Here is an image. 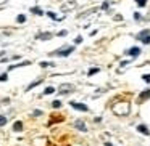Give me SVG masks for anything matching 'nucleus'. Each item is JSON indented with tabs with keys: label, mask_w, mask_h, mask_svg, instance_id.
<instances>
[{
	"label": "nucleus",
	"mask_w": 150,
	"mask_h": 146,
	"mask_svg": "<svg viewBox=\"0 0 150 146\" xmlns=\"http://www.w3.org/2000/svg\"><path fill=\"white\" fill-rule=\"evenodd\" d=\"M53 37V34H50V32H44V34H39V36L36 37V39H39V40H49V39H52Z\"/></svg>",
	"instance_id": "1a4fd4ad"
},
{
	"label": "nucleus",
	"mask_w": 150,
	"mask_h": 146,
	"mask_svg": "<svg viewBox=\"0 0 150 146\" xmlns=\"http://www.w3.org/2000/svg\"><path fill=\"white\" fill-rule=\"evenodd\" d=\"M144 100H150V90H145L140 93V98H139V103H142Z\"/></svg>",
	"instance_id": "9d476101"
},
{
	"label": "nucleus",
	"mask_w": 150,
	"mask_h": 146,
	"mask_svg": "<svg viewBox=\"0 0 150 146\" xmlns=\"http://www.w3.org/2000/svg\"><path fill=\"white\" fill-rule=\"evenodd\" d=\"M136 3L142 8V7H145V5H147V0H136Z\"/></svg>",
	"instance_id": "a211bd4d"
},
{
	"label": "nucleus",
	"mask_w": 150,
	"mask_h": 146,
	"mask_svg": "<svg viewBox=\"0 0 150 146\" xmlns=\"http://www.w3.org/2000/svg\"><path fill=\"white\" fill-rule=\"evenodd\" d=\"M13 130H15V132H21V130H23V124H21V122H15L13 124Z\"/></svg>",
	"instance_id": "4468645a"
},
{
	"label": "nucleus",
	"mask_w": 150,
	"mask_h": 146,
	"mask_svg": "<svg viewBox=\"0 0 150 146\" xmlns=\"http://www.w3.org/2000/svg\"><path fill=\"white\" fill-rule=\"evenodd\" d=\"M40 66H42V68H49V66H55V63H47V61H44V63H40Z\"/></svg>",
	"instance_id": "aec40b11"
},
{
	"label": "nucleus",
	"mask_w": 150,
	"mask_h": 146,
	"mask_svg": "<svg viewBox=\"0 0 150 146\" xmlns=\"http://www.w3.org/2000/svg\"><path fill=\"white\" fill-rule=\"evenodd\" d=\"M52 106H53V108H62V101H58V100H57V101H53V103H52Z\"/></svg>",
	"instance_id": "4be33fe9"
},
{
	"label": "nucleus",
	"mask_w": 150,
	"mask_h": 146,
	"mask_svg": "<svg viewBox=\"0 0 150 146\" xmlns=\"http://www.w3.org/2000/svg\"><path fill=\"white\" fill-rule=\"evenodd\" d=\"M73 52H74V47L71 45V47H63V48L53 52L52 55H53V56H68V55H71Z\"/></svg>",
	"instance_id": "f03ea898"
},
{
	"label": "nucleus",
	"mask_w": 150,
	"mask_h": 146,
	"mask_svg": "<svg viewBox=\"0 0 150 146\" xmlns=\"http://www.w3.org/2000/svg\"><path fill=\"white\" fill-rule=\"evenodd\" d=\"M24 21H26V16H24V15H18L16 16V23H24Z\"/></svg>",
	"instance_id": "dca6fc26"
},
{
	"label": "nucleus",
	"mask_w": 150,
	"mask_h": 146,
	"mask_svg": "<svg viewBox=\"0 0 150 146\" xmlns=\"http://www.w3.org/2000/svg\"><path fill=\"white\" fill-rule=\"evenodd\" d=\"M7 79H8V75H7V74H2V75H0V82H5Z\"/></svg>",
	"instance_id": "a878e982"
},
{
	"label": "nucleus",
	"mask_w": 150,
	"mask_h": 146,
	"mask_svg": "<svg viewBox=\"0 0 150 146\" xmlns=\"http://www.w3.org/2000/svg\"><path fill=\"white\" fill-rule=\"evenodd\" d=\"M74 42H76V43H81V42H82V37H81V36H79V37H76V40H74Z\"/></svg>",
	"instance_id": "bb28decb"
},
{
	"label": "nucleus",
	"mask_w": 150,
	"mask_h": 146,
	"mask_svg": "<svg viewBox=\"0 0 150 146\" xmlns=\"http://www.w3.org/2000/svg\"><path fill=\"white\" fill-rule=\"evenodd\" d=\"M31 11H33L34 15H39V16H40V15H44V11L40 10V8H37V7H33V8H31Z\"/></svg>",
	"instance_id": "2eb2a0df"
},
{
	"label": "nucleus",
	"mask_w": 150,
	"mask_h": 146,
	"mask_svg": "<svg viewBox=\"0 0 150 146\" xmlns=\"http://www.w3.org/2000/svg\"><path fill=\"white\" fill-rule=\"evenodd\" d=\"M105 146H113V145H111V143H107V141H105Z\"/></svg>",
	"instance_id": "c85d7f7f"
},
{
	"label": "nucleus",
	"mask_w": 150,
	"mask_h": 146,
	"mask_svg": "<svg viewBox=\"0 0 150 146\" xmlns=\"http://www.w3.org/2000/svg\"><path fill=\"white\" fill-rule=\"evenodd\" d=\"M5 124H7V117H5V116H0V127H4Z\"/></svg>",
	"instance_id": "6ab92c4d"
},
{
	"label": "nucleus",
	"mask_w": 150,
	"mask_h": 146,
	"mask_svg": "<svg viewBox=\"0 0 150 146\" xmlns=\"http://www.w3.org/2000/svg\"><path fill=\"white\" fill-rule=\"evenodd\" d=\"M47 15H49V16H50V18H52V20H55V21H60V20H58V18H57V15H55V13H53V11H49V13H47Z\"/></svg>",
	"instance_id": "412c9836"
},
{
	"label": "nucleus",
	"mask_w": 150,
	"mask_h": 146,
	"mask_svg": "<svg viewBox=\"0 0 150 146\" xmlns=\"http://www.w3.org/2000/svg\"><path fill=\"white\" fill-rule=\"evenodd\" d=\"M113 112L116 116H127L129 114V103L127 101H120V103L113 104Z\"/></svg>",
	"instance_id": "f257e3e1"
},
{
	"label": "nucleus",
	"mask_w": 150,
	"mask_h": 146,
	"mask_svg": "<svg viewBox=\"0 0 150 146\" xmlns=\"http://www.w3.org/2000/svg\"><path fill=\"white\" fill-rule=\"evenodd\" d=\"M126 53L129 56H132V58H137V56L140 55V48H139V47H132V48H129Z\"/></svg>",
	"instance_id": "423d86ee"
},
{
	"label": "nucleus",
	"mask_w": 150,
	"mask_h": 146,
	"mask_svg": "<svg viewBox=\"0 0 150 146\" xmlns=\"http://www.w3.org/2000/svg\"><path fill=\"white\" fill-rule=\"evenodd\" d=\"M137 39H139L142 43H145V45H149V43H150V29L140 31V32L137 34Z\"/></svg>",
	"instance_id": "7ed1b4c3"
},
{
	"label": "nucleus",
	"mask_w": 150,
	"mask_h": 146,
	"mask_svg": "<svg viewBox=\"0 0 150 146\" xmlns=\"http://www.w3.org/2000/svg\"><path fill=\"white\" fill-rule=\"evenodd\" d=\"M74 127H76L78 130H82V132H86V130H87V127H86L84 120H74Z\"/></svg>",
	"instance_id": "0eeeda50"
},
{
	"label": "nucleus",
	"mask_w": 150,
	"mask_h": 146,
	"mask_svg": "<svg viewBox=\"0 0 150 146\" xmlns=\"http://www.w3.org/2000/svg\"><path fill=\"white\" fill-rule=\"evenodd\" d=\"M53 92H55V88H53V87H47L45 90H44V95H52Z\"/></svg>",
	"instance_id": "f3484780"
},
{
	"label": "nucleus",
	"mask_w": 150,
	"mask_h": 146,
	"mask_svg": "<svg viewBox=\"0 0 150 146\" xmlns=\"http://www.w3.org/2000/svg\"><path fill=\"white\" fill-rule=\"evenodd\" d=\"M137 130H139L140 133H142V135H150V130H149V127H145L144 125V124H140V125H137Z\"/></svg>",
	"instance_id": "6e6552de"
},
{
	"label": "nucleus",
	"mask_w": 150,
	"mask_h": 146,
	"mask_svg": "<svg viewBox=\"0 0 150 146\" xmlns=\"http://www.w3.org/2000/svg\"><path fill=\"white\" fill-rule=\"evenodd\" d=\"M28 64H31L29 61H23V63H18V64H13V66H10L8 68V71H13L15 68H21V66H28Z\"/></svg>",
	"instance_id": "9b49d317"
},
{
	"label": "nucleus",
	"mask_w": 150,
	"mask_h": 146,
	"mask_svg": "<svg viewBox=\"0 0 150 146\" xmlns=\"http://www.w3.org/2000/svg\"><path fill=\"white\" fill-rule=\"evenodd\" d=\"M98 72H100V68H91V69H89V72H87V75L91 77V75L98 74Z\"/></svg>",
	"instance_id": "ddd939ff"
},
{
	"label": "nucleus",
	"mask_w": 150,
	"mask_h": 146,
	"mask_svg": "<svg viewBox=\"0 0 150 146\" xmlns=\"http://www.w3.org/2000/svg\"><path fill=\"white\" fill-rule=\"evenodd\" d=\"M60 95H65V93H71V92H74V85L71 84H63L62 87L58 88Z\"/></svg>",
	"instance_id": "20e7f679"
},
{
	"label": "nucleus",
	"mask_w": 150,
	"mask_h": 146,
	"mask_svg": "<svg viewBox=\"0 0 150 146\" xmlns=\"http://www.w3.org/2000/svg\"><path fill=\"white\" fill-rule=\"evenodd\" d=\"M69 104H71V106L74 108V109H78V111H82V112H87V111H89V108L86 106V104H82V103H76V101H71Z\"/></svg>",
	"instance_id": "39448f33"
},
{
	"label": "nucleus",
	"mask_w": 150,
	"mask_h": 146,
	"mask_svg": "<svg viewBox=\"0 0 150 146\" xmlns=\"http://www.w3.org/2000/svg\"><path fill=\"white\" fill-rule=\"evenodd\" d=\"M40 82H42V79H37V80H34V82H33V84H29V85H28V88H26V90H31V88H34V87H37V85H39V84H40Z\"/></svg>",
	"instance_id": "f8f14e48"
},
{
	"label": "nucleus",
	"mask_w": 150,
	"mask_h": 146,
	"mask_svg": "<svg viewBox=\"0 0 150 146\" xmlns=\"http://www.w3.org/2000/svg\"><path fill=\"white\" fill-rule=\"evenodd\" d=\"M66 34H68V31H60V32L57 34V36H58V37H65Z\"/></svg>",
	"instance_id": "b1692460"
},
{
	"label": "nucleus",
	"mask_w": 150,
	"mask_h": 146,
	"mask_svg": "<svg viewBox=\"0 0 150 146\" xmlns=\"http://www.w3.org/2000/svg\"><path fill=\"white\" fill-rule=\"evenodd\" d=\"M108 7H110V2H103L102 3V10H108Z\"/></svg>",
	"instance_id": "5701e85b"
},
{
	"label": "nucleus",
	"mask_w": 150,
	"mask_h": 146,
	"mask_svg": "<svg viewBox=\"0 0 150 146\" xmlns=\"http://www.w3.org/2000/svg\"><path fill=\"white\" fill-rule=\"evenodd\" d=\"M142 79H144L145 82H150V74H144V75H142Z\"/></svg>",
	"instance_id": "393cba45"
},
{
	"label": "nucleus",
	"mask_w": 150,
	"mask_h": 146,
	"mask_svg": "<svg viewBox=\"0 0 150 146\" xmlns=\"http://www.w3.org/2000/svg\"><path fill=\"white\" fill-rule=\"evenodd\" d=\"M115 20H116V21H121V20H123V16H121V15H116V16H115Z\"/></svg>",
	"instance_id": "cd10ccee"
}]
</instances>
